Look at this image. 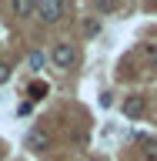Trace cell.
I'll return each mask as SVG.
<instances>
[{
	"label": "cell",
	"mask_w": 157,
	"mask_h": 161,
	"mask_svg": "<svg viewBox=\"0 0 157 161\" xmlns=\"http://www.w3.org/2000/svg\"><path fill=\"white\" fill-rule=\"evenodd\" d=\"M7 80H10V64L0 60V84H7Z\"/></svg>",
	"instance_id": "11"
},
{
	"label": "cell",
	"mask_w": 157,
	"mask_h": 161,
	"mask_svg": "<svg viewBox=\"0 0 157 161\" xmlns=\"http://www.w3.org/2000/svg\"><path fill=\"white\" fill-rule=\"evenodd\" d=\"M97 30H100V24H97V20H87V24H84V34H87V37H94Z\"/></svg>",
	"instance_id": "10"
},
{
	"label": "cell",
	"mask_w": 157,
	"mask_h": 161,
	"mask_svg": "<svg viewBox=\"0 0 157 161\" xmlns=\"http://www.w3.org/2000/svg\"><path fill=\"white\" fill-rule=\"evenodd\" d=\"M34 7H37V3H27V0H17V3H13V14H17V17H30V14H34Z\"/></svg>",
	"instance_id": "7"
},
{
	"label": "cell",
	"mask_w": 157,
	"mask_h": 161,
	"mask_svg": "<svg viewBox=\"0 0 157 161\" xmlns=\"http://www.w3.org/2000/svg\"><path fill=\"white\" fill-rule=\"evenodd\" d=\"M144 154L150 161H157V141H144Z\"/></svg>",
	"instance_id": "8"
},
{
	"label": "cell",
	"mask_w": 157,
	"mask_h": 161,
	"mask_svg": "<svg viewBox=\"0 0 157 161\" xmlns=\"http://www.w3.org/2000/svg\"><path fill=\"white\" fill-rule=\"evenodd\" d=\"M144 57H147L150 64H157V44H144Z\"/></svg>",
	"instance_id": "9"
},
{
	"label": "cell",
	"mask_w": 157,
	"mask_h": 161,
	"mask_svg": "<svg viewBox=\"0 0 157 161\" xmlns=\"http://www.w3.org/2000/svg\"><path fill=\"white\" fill-rule=\"evenodd\" d=\"M147 111V97L144 94H130V97H124V114L127 118H140Z\"/></svg>",
	"instance_id": "3"
},
{
	"label": "cell",
	"mask_w": 157,
	"mask_h": 161,
	"mask_svg": "<svg viewBox=\"0 0 157 161\" xmlns=\"http://www.w3.org/2000/svg\"><path fill=\"white\" fill-rule=\"evenodd\" d=\"M50 60H54L60 70H67L70 64L77 60V50L70 47V44H64V40H60V44H54V50H50Z\"/></svg>",
	"instance_id": "2"
},
{
	"label": "cell",
	"mask_w": 157,
	"mask_h": 161,
	"mask_svg": "<svg viewBox=\"0 0 157 161\" xmlns=\"http://www.w3.org/2000/svg\"><path fill=\"white\" fill-rule=\"evenodd\" d=\"M87 161H104V158H87Z\"/></svg>",
	"instance_id": "12"
},
{
	"label": "cell",
	"mask_w": 157,
	"mask_h": 161,
	"mask_svg": "<svg viewBox=\"0 0 157 161\" xmlns=\"http://www.w3.org/2000/svg\"><path fill=\"white\" fill-rule=\"evenodd\" d=\"M34 14H37L40 20H47V24H57L64 14H70V3H60V0H47V3H37V7H34Z\"/></svg>",
	"instance_id": "1"
},
{
	"label": "cell",
	"mask_w": 157,
	"mask_h": 161,
	"mask_svg": "<svg viewBox=\"0 0 157 161\" xmlns=\"http://www.w3.org/2000/svg\"><path fill=\"white\" fill-rule=\"evenodd\" d=\"M30 70H44V64H47V57H44V50H30Z\"/></svg>",
	"instance_id": "5"
},
{
	"label": "cell",
	"mask_w": 157,
	"mask_h": 161,
	"mask_svg": "<svg viewBox=\"0 0 157 161\" xmlns=\"http://www.w3.org/2000/svg\"><path fill=\"white\" fill-rule=\"evenodd\" d=\"M47 144H50V134L44 128H34V131H30V148H34V151H47Z\"/></svg>",
	"instance_id": "4"
},
{
	"label": "cell",
	"mask_w": 157,
	"mask_h": 161,
	"mask_svg": "<svg viewBox=\"0 0 157 161\" xmlns=\"http://www.w3.org/2000/svg\"><path fill=\"white\" fill-rule=\"evenodd\" d=\"M27 94H30V101H40L44 94H47V84H44V80H34V84L27 87Z\"/></svg>",
	"instance_id": "6"
}]
</instances>
